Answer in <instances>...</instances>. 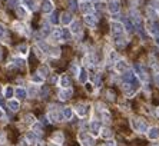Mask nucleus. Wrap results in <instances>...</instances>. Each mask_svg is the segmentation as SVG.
<instances>
[{
	"label": "nucleus",
	"instance_id": "obj_17",
	"mask_svg": "<svg viewBox=\"0 0 159 146\" xmlns=\"http://www.w3.org/2000/svg\"><path fill=\"white\" fill-rule=\"evenodd\" d=\"M59 85H60L62 89H69L70 86V79L67 75H63L60 76V79H59Z\"/></svg>",
	"mask_w": 159,
	"mask_h": 146
},
{
	"label": "nucleus",
	"instance_id": "obj_20",
	"mask_svg": "<svg viewBox=\"0 0 159 146\" xmlns=\"http://www.w3.org/2000/svg\"><path fill=\"white\" fill-rule=\"evenodd\" d=\"M14 96L17 98V100L24 99V98L27 96V90L23 89V87H16V89H14Z\"/></svg>",
	"mask_w": 159,
	"mask_h": 146
},
{
	"label": "nucleus",
	"instance_id": "obj_51",
	"mask_svg": "<svg viewBox=\"0 0 159 146\" xmlns=\"http://www.w3.org/2000/svg\"><path fill=\"white\" fill-rule=\"evenodd\" d=\"M103 146H116V143H115L113 141H108V142H106V143H105Z\"/></svg>",
	"mask_w": 159,
	"mask_h": 146
},
{
	"label": "nucleus",
	"instance_id": "obj_53",
	"mask_svg": "<svg viewBox=\"0 0 159 146\" xmlns=\"http://www.w3.org/2000/svg\"><path fill=\"white\" fill-rule=\"evenodd\" d=\"M3 118H5V112L0 109V119H3Z\"/></svg>",
	"mask_w": 159,
	"mask_h": 146
},
{
	"label": "nucleus",
	"instance_id": "obj_9",
	"mask_svg": "<svg viewBox=\"0 0 159 146\" xmlns=\"http://www.w3.org/2000/svg\"><path fill=\"white\" fill-rule=\"evenodd\" d=\"M108 10L112 14H117L119 13V10H121V2H119V0H109Z\"/></svg>",
	"mask_w": 159,
	"mask_h": 146
},
{
	"label": "nucleus",
	"instance_id": "obj_7",
	"mask_svg": "<svg viewBox=\"0 0 159 146\" xmlns=\"http://www.w3.org/2000/svg\"><path fill=\"white\" fill-rule=\"evenodd\" d=\"M135 75L138 76V79L140 80V82H143V83H146L148 82V75H146L145 69H143V66H140V65H135Z\"/></svg>",
	"mask_w": 159,
	"mask_h": 146
},
{
	"label": "nucleus",
	"instance_id": "obj_37",
	"mask_svg": "<svg viewBox=\"0 0 159 146\" xmlns=\"http://www.w3.org/2000/svg\"><path fill=\"white\" fill-rule=\"evenodd\" d=\"M38 73H40V75H42L43 77H46V76L49 75V67H47V66H42V67H39Z\"/></svg>",
	"mask_w": 159,
	"mask_h": 146
},
{
	"label": "nucleus",
	"instance_id": "obj_18",
	"mask_svg": "<svg viewBox=\"0 0 159 146\" xmlns=\"http://www.w3.org/2000/svg\"><path fill=\"white\" fill-rule=\"evenodd\" d=\"M148 137H149L150 141H156L159 137V129L158 127H150L148 129Z\"/></svg>",
	"mask_w": 159,
	"mask_h": 146
},
{
	"label": "nucleus",
	"instance_id": "obj_6",
	"mask_svg": "<svg viewBox=\"0 0 159 146\" xmlns=\"http://www.w3.org/2000/svg\"><path fill=\"white\" fill-rule=\"evenodd\" d=\"M132 126H133V129L135 130H138V132H148V125H146L143 120H140V119H132Z\"/></svg>",
	"mask_w": 159,
	"mask_h": 146
},
{
	"label": "nucleus",
	"instance_id": "obj_21",
	"mask_svg": "<svg viewBox=\"0 0 159 146\" xmlns=\"http://www.w3.org/2000/svg\"><path fill=\"white\" fill-rule=\"evenodd\" d=\"M7 106L10 108V110L12 112H17L20 108V103L17 99H9V102H7Z\"/></svg>",
	"mask_w": 159,
	"mask_h": 146
},
{
	"label": "nucleus",
	"instance_id": "obj_16",
	"mask_svg": "<svg viewBox=\"0 0 159 146\" xmlns=\"http://www.w3.org/2000/svg\"><path fill=\"white\" fill-rule=\"evenodd\" d=\"M60 22L63 24H70L72 22H73V16H72V13H70V12H65V13H62Z\"/></svg>",
	"mask_w": 159,
	"mask_h": 146
},
{
	"label": "nucleus",
	"instance_id": "obj_42",
	"mask_svg": "<svg viewBox=\"0 0 159 146\" xmlns=\"http://www.w3.org/2000/svg\"><path fill=\"white\" fill-rule=\"evenodd\" d=\"M150 65H152V66H154V69L156 72H159V63L158 62H156V59H155V57H150Z\"/></svg>",
	"mask_w": 159,
	"mask_h": 146
},
{
	"label": "nucleus",
	"instance_id": "obj_55",
	"mask_svg": "<svg viewBox=\"0 0 159 146\" xmlns=\"http://www.w3.org/2000/svg\"><path fill=\"white\" fill-rule=\"evenodd\" d=\"M156 43H158V45H159V37H156Z\"/></svg>",
	"mask_w": 159,
	"mask_h": 146
},
{
	"label": "nucleus",
	"instance_id": "obj_15",
	"mask_svg": "<svg viewBox=\"0 0 159 146\" xmlns=\"http://www.w3.org/2000/svg\"><path fill=\"white\" fill-rule=\"evenodd\" d=\"M146 12H148V16H149V19H150V20H154V22H156V20L159 19V10H156L155 7L149 6Z\"/></svg>",
	"mask_w": 159,
	"mask_h": 146
},
{
	"label": "nucleus",
	"instance_id": "obj_23",
	"mask_svg": "<svg viewBox=\"0 0 159 146\" xmlns=\"http://www.w3.org/2000/svg\"><path fill=\"white\" fill-rule=\"evenodd\" d=\"M78 79H79V82L82 83V85L88 83V79H89V75H88V72L85 70V69H82V70L79 72V75H78Z\"/></svg>",
	"mask_w": 159,
	"mask_h": 146
},
{
	"label": "nucleus",
	"instance_id": "obj_59",
	"mask_svg": "<svg viewBox=\"0 0 159 146\" xmlns=\"http://www.w3.org/2000/svg\"><path fill=\"white\" fill-rule=\"evenodd\" d=\"M155 146H159V145H155Z\"/></svg>",
	"mask_w": 159,
	"mask_h": 146
},
{
	"label": "nucleus",
	"instance_id": "obj_35",
	"mask_svg": "<svg viewBox=\"0 0 159 146\" xmlns=\"http://www.w3.org/2000/svg\"><path fill=\"white\" fill-rule=\"evenodd\" d=\"M100 135H102L103 139H109V137H112L113 133L110 132L109 129H102V130H100Z\"/></svg>",
	"mask_w": 159,
	"mask_h": 146
},
{
	"label": "nucleus",
	"instance_id": "obj_56",
	"mask_svg": "<svg viewBox=\"0 0 159 146\" xmlns=\"http://www.w3.org/2000/svg\"><path fill=\"white\" fill-rule=\"evenodd\" d=\"M0 59H2V49H0Z\"/></svg>",
	"mask_w": 159,
	"mask_h": 146
},
{
	"label": "nucleus",
	"instance_id": "obj_8",
	"mask_svg": "<svg viewBox=\"0 0 159 146\" xmlns=\"http://www.w3.org/2000/svg\"><path fill=\"white\" fill-rule=\"evenodd\" d=\"M146 27H148V32H149L152 36L159 37V23L158 22H148Z\"/></svg>",
	"mask_w": 159,
	"mask_h": 146
},
{
	"label": "nucleus",
	"instance_id": "obj_10",
	"mask_svg": "<svg viewBox=\"0 0 159 146\" xmlns=\"http://www.w3.org/2000/svg\"><path fill=\"white\" fill-rule=\"evenodd\" d=\"M115 70L117 73H125V72L129 70V65L125 60H116L115 62Z\"/></svg>",
	"mask_w": 159,
	"mask_h": 146
},
{
	"label": "nucleus",
	"instance_id": "obj_29",
	"mask_svg": "<svg viewBox=\"0 0 159 146\" xmlns=\"http://www.w3.org/2000/svg\"><path fill=\"white\" fill-rule=\"evenodd\" d=\"M14 27L17 29L19 32H22L23 34H30V30L27 29V26H24V24H22V23H16L14 24Z\"/></svg>",
	"mask_w": 159,
	"mask_h": 146
},
{
	"label": "nucleus",
	"instance_id": "obj_5",
	"mask_svg": "<svg viewBox=\"0 0 159 146\" xmlns=\"http://www.w3.org/2000/svg\"><path fill=\"white\" fill-rule=\"evenodd\" d=\"M79 9L83 14H92L95 6H93V3H92L90 0H83V2L79 5Z\"/></svg>",
	"mask_w": 159,
	"mask_h": 146
},
{
	"label": "nucleus",
	"instance_id": "obj_49",
	"mask_svg": "<svg viewBox=\"0 0 159 146\" xmlns=\"http://www.w3.org/2000/svg\"><path fill=\"white\" fill-rule=\"evenodd\" d=\"M85 86H86V90H88V92H93V86H92V83H85Z\"/></svg>",
	"mask_w": 159,
	"mask_h": 146
},
{
	"label": "nucleus",
	"instance_id": "obj_22",
	"mask_svg": "<svg viewBox=\"0 0 159 146\" xmlns=\"http://www.w3.org/2000/svg\"><path fill=\"white\" fill-rule=\"evenodd\" d=\"M72 96V89H60V92H59V99L60 100H67Z\"/></svg>",
	"mask_w": 159,
	"mask_h": 146
},
{
	"label": "nucleus",
	"instance_id": "obj_39",
	"mask_svg": "<svg viewBox=\"0 0 159 146\" xmlns=\"http://www.w3.org/2000/svg\"><path fill=\"white\" fill-rule=\"evenodd\" d=\"M26 139H27V141H30V142H34L36 139H38V136H36V133L32 130V132L26 133Z\"/></svg>",
	"mask_w": 159,
	"mask_h": 146
},
{
	"label": "nucleus",
	"instance_id": "obj_1",
	"mask_svg": "<svg viewBox=\"0 0 159 146\" xmlns=\"http://www.w3.org/2000/svg\"><path fill=\"white\" fill-rule=\"evenodd\" d=\"M70 36H72L70 30H66V29H56L52 33V39L56 40V42H66L70 39Z\"/></svg>",
	"mask_w": 159,
	"mask_h": 146
},
{
	"label": "nucleus",
	"instance_id": "obj_43",
	"mask_svg": "<svg viewBox=\"0 0 159 146\" xmlns=\"http://www.w3.org/2000/svg\"><path fill=\"white\" fill-rule=\"evenodd\" d=\"M27 94H30L32 98H34L36 94H38V89H36V86H32L30 89H29V92H27Z\"/></svg>",
	"mask_w": 159,
	"mask_h": 146
},
{
	"label": "nucleus",
	"instance_id": "obj_28",
	"mask_svg": "<svg viewBox=\"0 0 159 146\" xmlns=\"http://www.w3.org/2000/svg\"><path fill=\"white\" fill-rule=\"evenodd\" d=\"M62 113L65 116V120H70V119L73 118V110H72V108H65L62 110Z\"/></svg>",
	"mask_w": 159,
	"mask_h": 146
},
{
	"label": "nucleus",
	"instance_id": "obj_44",
	"mask_svg": "<svg viewBox=\"0 0 159 146\" xmlns=\"http://www.w3.org/2000/svg\"><path fill=\"white\" fill-rule=\"evenodd\" d=\"M50 23H57V13L55 10L50 13Z\"/></svg>",
	"mask_w": 159,
	"mask_h": 146
},
{
	"label": "nucleus",
	"instance_id": "obj_19",
	"mask_svg": "<svg viewBox=\"0 0 159 146\" xmlns=\"http://www.w3.org/2000/svg\"><path fill=\"white\" fill-rule=\"evenodd\" d=\"M85 23L88 24V26H95L96 22H98V17L93 16V14H85Z\"/></svg>",
	"mask_w": 159,
	"mask_h": 146
},
{
	"label": "nucleus",
	"instance_id": "obj_32",
	"mask_svg": "<svg viewBox=\"0 0 159 146\" xmlns=\"http://www.w3.org/2000/svg\"><path fill=\"white\" fill-rule=\"evenodd\" d=\"M33 132L36 133V135H42L43 133V126H42V123H33Z\"/></svg>",
	"mask_w": 159,
	"mask_h": 146
},
{
	"label": "nucleus",
	"instance_id": "obj_52",
	"mask_svg": "<svg viewBox=\"0 0 159 146\" xmlns=\"http://www.w3.org/2000/svg\"><path fill=\"white\" fill-rule=\"evenodd\" d=\"M155 83H156V85L159 86V72L156 73V75H155Z\"/></svg>",
	"mask_w": 159,
	"mask_h": 146
},
{
	"label": "nucleus",
	"instance_id": "obj_2",
	"mask_svg": "<svg viewBox=\"0 0 159 146\" xmlns=\"http://www.w3.org/2000/svg\"><path fill=\"white\" fill-rule=\"evenodd\" d=\"M38 47L40 49V50H43V53H46V55H52V56H59V53H60L56 47H52L50 45H47V43H45V42H39Z\"/></svg>",
	"mask_w": 159,
	"mask_h": 146
},
{
	"label": "nucleus",
	"instance_id": "obj_13",
	"mask_svg": "<svg viewBox=\"0 0 159 146\" xmlns=\"http://www.w3.org/2000/svg\"><path fill=\"white\" fill-rule=\"evenodd\" d=\"M76 112H78V115H79L80 118L86 116V115H88V112H89V105H86V103L76 105Z\"/></svg>",
	"mask_w": 159,
	"mask_h": 146
},
{
	"label": "nucleus",
	"instance_id": "obj_14",
	"mask_svg": "<svg viewBox=\"0 0 159 146\" xmlns=\"http://www.w3.org/2000/svg\"><path fill=\"white\" fill-rule=\"evenodd\" d=\"M53 10H55V7H53V3H52L50 0H43L42 2V12L43 13L50 14Z\"/></svg>",
	"mask_w": 159,
	"mask_h": 146
},
{
	"label": "nucleus",
	"instance_id": "obj_24",
	"mask_svg": "<svg viewBox=\"0 0 159 146\" xmlns=\"http://www.w3.org/2000/svg\"><path fill=\"white\" fill-rule=\"evenodd\" d=\"M123 26H125V32H126L128 34H132L133 32H135V24H133L132 20H126Z\"/></svg>",
	"mask_w": 159,
	"mask_h": 146
},
{
	"label": "nucleus",
	"instance_id": "obj_11",
	"mask_svg": "<svg viewBox=\"0 0 159 146\" xmlns=\"http://www.w3.org/2000/svg\"><path fill=\"white\" fill-rule=\"evenodd\" d=\"M102 125H100V122H99V120H96V119H93V120H92V122L89 123V129H90V132L93 133L95 136H96V135H99V133H100V130H102Z\"/></svg>",
	"mask_w": 159,
	"mask_h": 146
},
{
	"label": "nucleus",
	"instance_id": "obj_27",
	"mask_svg": "<svg viewBox=\"0 0 159 146\" xmlns=\"http://www.w3.org/2000/svg\"><path fill=\"white\" fill-rule=\"evenodd\" d=\"M16 13H17V16H19L20 19H24L27 16V10L23 6H19V7H16Z\"/></svg>",
	"mask_w": 159,
	"mask_h": 146
},
{
	"label": "nucleus",
	"instance_id": "obj_46",
	"mask_svg": "<svg viewBox=\"0 0 159 146\" xmlns=\"http://www.w3.org/2000/svg\"><path fill=\"white\" fill-rule=\"evenodd\" d=\"M9 6L10 7H19V0H10Z\"/></svg>",
	"mask_w": 159,
	"mask_h": 146
},
{
	"label": "nucleus",
	"instance_id": "obj_40",
	"mask_svg": "<svg viewBox=\"0 0 159 146\" xmlns=\"http://www.w3.org/2000/svg\"><path fill=\"white\" fill-rule=\"evenodd\" d=\"M49 34H50V27H43L42 32H40V36L42 37H47Z\"/></svg>",
	"mask_w": 159,
	"mask_h": 146
},
{
	"label": "nucleus",
	"instance_id": "obj_33",
	"mask_svg": "<svg viewBox=\"0 0 159 146\" xmlns=\"http://www.w3.org/2000/svg\"><path fill=\"white\" fill-rule=\"evenodd\" d=\"M24 123L26 125H33V123H36V119H34L33 115H26L24 116Z\"/></svg>",
	"mask_w": 159,
	"mask_h": 146
},
{
	"label": "nucleus",
	"instance_id": "obj_3",
	"mask_svg": "<svg viewBox=\"0 0 159 146\" xmlns=\"http://www.w3.org/2000/svg\"><path fill=\"white\" fill-rule=\"evenodd\" d=\"M79 141L82 143V146H93L95 145V139L92 135L86 132H80L79 133Z\"/></svg>",
	"mask_w": 159,
	"mask_h": 146
},
{
	"label": "nucleus",
	"instance_id": "obj_50",
	"mask_svg": "<svg viewBox=\"0 0 159 146\" xmlns=\"http://www.w3.org/2000/svg\"><path fill=\"white\" fill-rule=\"evenodd\" d=\"M5 34H6V29H5V26H2V24H0V37H3Z\"/></svg>",
	"mask_w": 159,
	"mask_h": 146
},
{
	"label": "nucleus",
	"instance_id": "obj_36",
	"mask_svg": "<svg viewBox=\"0 0 159 146\" xmlns=\"http://www.w3.org/2000/svg\"><path fill=\"white\" fill-rule=\"evenodd\" d=\"M108 60H109V62H116V60H117V53L115 52V50H110V52H109Z\"/></svg>",
	"mask_w": 159,
	"mask_h": 146
},
{
	"label": "nucleus",
	"instance_id": "obj_30",
	"mask_svg": "<svg viewBox=\"0 0 159 146\" xmlns=\"http://www.w3.org/2000/svg\"><path fill=\"white\" fill-rule=\"evenodd\" d=\"M13 96H14V89L12 87V86H6V87H5V98L12 99Z\"/></svg>",
	"mask_w": 159,
	"mask_h": 146
},
{
	"label": "nucleus",
	"instance_id": "obj_38",
	"mask_svg": "<svg viewBox=\"0 0 159 146\" xmlns=\"http://www.w3.org/2000/svg\"><path fill=\"white\" fill-rule=\"evenodd\" d=\"M13 65H14V66H17V67H24V66H26V62H24L23 59H14Z\"/></svg>",
	"mask_w": 159,
	"mask_h": 146
},
{
	"label": "nucleus",
	"instance_id": "obj_12",
	"mask_svg": "<svg viewBox=\"0 0 159 146\" xmlns=\"http://www.w3.org/2000/svg\"><path fill=\"white\" fill-rule=\"evenodd\" d=\"M69 26H70L69 30L72 34H82V24H80V22L75 20V22H72Z\"/></svg>",
	"mask_w": 159,
	"mask_h": 146
},
{
	"label": "nucleus",
	"instance_id": "obj_48",
	"mask_svg": "<svg viewBox=\"0 0 159 146\" xmlns=\"http://www.w3.org/2000/svg\"><path fill=\"white\" fill-rule=\"evenodd\" d=\"M72 72H73V75H79L80 69H79L78 66H76V65H73V66H72Z\"/></svg>",
	"mask_w": 159,
	"mask_h": 146
},
{
	"label": "nucleus",
	"instance_id": "obj_31",
	"mask_svg": "<svg viewBox=\"0 0 159 146\" xmlns=\"http://www.w3.org/2000/svg\"><path fill=\"white\" fill-rule=\"evenodd\" d=\"M32 82L33 83H39V85H42L43 82H45V77H43L40 73H36V75L32 76Z\"/></svg>",
	"mask_w": 159,
	"mask_h": 146
},
{
	"label": "nucleus",
	"instance_id": "obj_34",
	"mask_svg": "<svg viewBox=\"0 0 159 146\" xmlns=\"http://www.w3.org/2000/svg\"><path fill=\"white\" fill-rule=\"evenodd\" d=\"M17 50H19L20 55H23V56H24V55H27V52H29V46L23 43V45H20V46L17 47Z\"/></svg>",
	"mask_w": 159,
	"mask_h": 146
},
{
	"label": "nucleus",
	"instance_id": "obj_41",
	"mask_svg": "<svg viewBox=\"0 0 159 146\" xmlns=\"http://www.w3.org/2000/svg\"><path fill=\"white\" fill-rule=\"evenodd\" d=\"M100 85H102V82H100V76L95 75L93 76V86H98V87H99Z\"/></svg>",
	"mask_w": 159,
	"mask_h": 146
},
{
	"label": "nucleus",
	"instance_id": "obj_45",
	"mask_svg": "<svg viewBox=\"0 0 159 146\" xmlns=\"http://www.w3.org/2000/svg\"><path fill=\"white\" fill-rule=\"evenodd\" d=\"M47 93H49V87H46V86H45V87H42V92H40V96H42V98H46V96H47Z\"/></svg>",
	"mask_w": 159,
	"mask_h": 146
},
{
	"label": "nucleus",
	"instance_id": "obj_26",
	"mask_svg": "<svg viewBox=\"0 0 159 146\" xmlns=\"http://www.w3.org/2000/svg\"><path fill=\"white\" fill-rule=\"evenodd\" d=\"M52 142H53V143H56V145H62V143H63V135H62L60 132L53 133V136H52Z\"/></svg>",
	"mask_w": 159,
	"mask_h": 146
},
{
	"label": "nucleus",
	"instance_id": "obj_54",
	"mask_svg": "<svg viewBox=\"0 0 159 146\" xmlns=\"http://www.w3.org/2000/svg\"><path fill=\"white\" fill-rule=\"evenodd\" d=\"M36 146H45V143H43V142H38V143H36Z\"/></svg>",
	"mask_w": 159,
	"mask_h": 146
},
{
	"label": "nucleus",
	"instance_id": "obj_25",
	"mask_svg": "<svg viewBox=\"0 0 159 146\" xmlns=\"http://www.w3.org/2000/svg\"><path fill=\"white\" fill-rule=\"evenodd\" d=\"M66 6H67V9L73 13V12H76V10L79 9V5H78V0H67L66 2Z\"/></svg>",
	"mask_w": 159,
	"mask_h": 146
},
{
	"label": "nucleus",
	"instance_id": "obj_58",
	"mask_svg": "<svg viewBox=\"0 0 159 146\" xmlns=\"http://www.w3.org/2000/svg\"><path fill=\"white\" fill-rule=\"evenodd\" d=\"M158 116H159V110H158Z\"/></svg>",
	"mask_w": 159,
	"mask_h": 146
},
{
	"label": "nucleus",
	"instance_id": "obj_4",
	"mask_svg": "<svg viewBox=\"0 0 159 146\" xmlns=\"http://www.w3.org/2000/svg\"><path fill=\"white\" fill-rule=\"evenodd\" d=\"M110 27H112V34L115 36V37H122V34H123V32H125V26L122 23H119V22H112V24H110Z\"/></svg>",
	"mask_w": 159,
	"mask_h": 146
},
{
	"label": "nucleus",
	"instance_id": "obj_57",
	"mask_svg": "<svg viewBox=\"0 0 159 146\" xmlns=\"http://www.w3.org/2000/svg\"><path fill=\"white\" fill-rule=\"evenodd\" d=\"M23 2H29V0H23Z\"/></svg>",
	"mask_w": 159,
	"mask_h": 146
},
{
	"label": "nucleus",
	"instance_id": "obj_47",
	"mask_svg": "<svg viewBox=\"0 0 159 146\" xmlns=\"http://www.w3.org/2000/svg\"><path fill=\"white\" fill-rule=\"evenodd\" d=\"M26 3H27V7H29L30 10H34V9H36V6H34V3H33L32 0H29V2H26Z\"/></svg>",
	"mask_w": 159,
	"mask_h": 146
}]
</instances>
